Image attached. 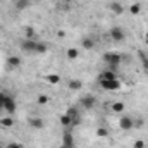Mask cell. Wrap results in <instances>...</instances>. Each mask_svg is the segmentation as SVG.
I'll return each instance as SVG.
<instances>
[{"mask_svg":"<svg viewBox=\"0 0 148 148\" xmlns=\"http://www.w3.org/2000/svg\"><path fill=\"white\" fill-rule=\"evenodd\" d=\"M121 59H122V55L117 53V52H107V53L103 55V60L107 62V66L110 67L112 71H117V67H119V64H121Z\"/></svg>","mask_w":148,"mask_h":148,"instance_id":"obj_1","label":"cell"},{"mask_svg":"<svg viewBox=\"0 0 148 148\" xmlns=\"http://www.w3.org/2000/svg\"><path fill=\"white\" fill-rule=\"evenodd\" d=\"M100 83V86L105 90V91H117V90H121V81L119 79H102V81H98Z\"/></svg>","mask_w":148,"mask_h":148,"instance_id":"obj_2","label":"cell"},{"mask_svg":"<svg viewBox=\"0 0 148 148\" xmlns=\"http://www.w3.org/2000/svg\"><path fill=\"white\" fill-rule=\"evenodd\" d=\"M16 109H17L16 100H14L10 95L5 93V98H3V110H5V114H7V115H12V114L16 112Z\"/></svg>","mask_w":148,"mask_h":148,"instance_id":"obj_3","label":"cell"},{"mask_svg":"<svg viewBox=\"0 0 148 148\" xmlns=\"http://www.w3.org/2000/svg\"><path fill=\"white\" fill-rule=\"evenodd\" d=\"M119 127H121L122 131H131V129L134 127L133 117H131V115H122V117L119 119Z\"/></svg>","mask_w":148,"mask_h":148,"instance_id":"obj_4","label":"cell"},{"mask_svg":"<svg viewBox=\"0 0 148 148\" xmlns=\"http://www.w3.org/2000/svg\"><path fill=\"white\" fill-rule=\"evenodd\" d=\"M36 40H23L21 41V48H23V52H28V53H31V52H35L36 50Z\"/></svg>","mask_w":148,"mask_h":148,"instance_id":"obj_5","label":"cell"},{"mask_svg":"<svg viewBox=\"0 0 148 148\" xmlns=\"http://www.w3.org/2000/svg\"><path fill=\"white\" fill-rule=\"evenodd\" d=\"M110 38L115 41V43H121V41H124V31H122V28H119V26H115V28H112L110 29Z\"/></svg>","mask_w":148,"mask_h":148,"instance_id":"obj_6","label":"cell"},{"mask_svg":"<svg viewBox=\"0 0 148 148\" xmlns=\"http://www.w3.org/2000/svg\"><path fill=\"white\" fill-rule=\"evenodd\" d=\"M95 103H97V98H95L93 95H86V97L81 98V105H83L86 110H91V109L95 107Z\"/></svg>","mask_w":148,"mask_h":148,"instance_id":"obj_7","label":"cell"},{"mask_svg":"<svg viewBox=\"0 0 148 148\" xmlns=\"http://www.w3.org/2000/svg\"><path fill=\"white\" fill-rule=\"evenodd\" d=\"M5 64H7L9 69H19L21 67V59L17 55H10V57L5 59Z\"/></svg>","mask_w":148,"mask_h":148,"instance_id":"obj_8","label":"cell"},{"mask_svg":"<svg viewBox=\"0 0 148 148\" xmlns=\"http://www.w3.org/2000/svg\"><path fill=\"white\" fill-rule=\"evenodd\" d=\"M62 145L67 148H74V136L71 131H66L64 136H62Z\"/></svg>","mask_w":148,"mask_h":148,"instance_id":"obj_9","label":"cell"},{"mask_svg":"<svg viewBox=\"0 0 148 148\" xmlns=\"http://www.w3.org/2000/svg\"><path fill=\"white\" fill-rule=\"evenodd\" d=\"M29 126L33 127V129H43L45 127V122H43V119H40V117H31L29 119Z\"/></svg>","mask_w":148,"mask_h":148,"instance_id":"obj_10","label":"cell"},{"mask_svg":"<svg viewBox=\"0 0 148 148\" xmlns=\"http://www.w3.org/2000/svg\"><path fill=\"white\" fill-rule=\"evenodd\" d=\"M102 79H117V74H115V71H112V69H109V71H103V73L98 76V81H102Z\"/></svg>","mask_w":148,"mask_h":148,"instance_id":"obj_11","label":"cell"},{"mask_svg":"<svg viewBox=\"0 0 148 148\" xmlns=\"http://www.w3.org/2000/svg\"><path fill=\"white\" fill-rule=\"evenodd\" d=\"M81 47H83L84 50H91V48H95V40H93V38H83Z\"/></svg>","mask_w":148,"mask_h":148,"instance_id":"obj_12","label":"cell"},{"mask_svg":"<svg viewBox=\"0 0 148 148\" xmlns=\"http://www.w3.org/2000/svg\"><path fill=\"white\" fill-rule=\"evenodd\" d=\"M45 81H47L48 84H59V83H60V76H59V74H47V76H45Z\"/></svg>","mask_w":148,"mask_h":148,"instance_id":"obj_13","label":"cell"},{"mask_svg":"<svg viewBox=\"0 0 148 148\" xmlns=\"http://www.w3.org/2000/svg\"><path fill=\"white\" fill-rule=\"evenodd\" d=\"M0 126H2V127H12V126H14V119H12L10 115H5V117L0 119Z\"/></svg>","mask_w":148,"mask_h":148,"instance_id":"obj_14","label":"cell"},{"mask_svg":"<svg viewBox=\"0 0 148 148\" xmlns=\"http://www.w3.org/2000/svg\"><path fill=\"white\" fill-rule=\"evenodd\" d=\"M31 5V0H16V9L17 10H26Z\"/></svg>","mask_w":148,"mask_h":148,"instance_id":"obj_15","label":"cell"},{"mask_svg":"<svg viewBox=\"0 0 148 148\" xmlns=\"http://www.w3.org/2000/svg\"><path fill=\"white\" fill-rule=\"evenodd\" d=\"M67 86H69V90H71V91H77V90H81V88H83V83H81L79 79H71Z\"/></svg>","mask_w":148,"mask_h":148,"instance_id":"obj_16","label":"cell"},{"mask_svg":"<svg viewBox=\"0 0 148 148\" xmlns=\"http://www.w3.org/2000/svg\"><path fill=\"white\" fill-rule=\"evenodd\" d=\"M110 10L114 12V14H117V16H121L122 12H124V7L119 3V2H114V3H110Z\"/></svg>","mask_w":148,"mask_h":148,"instance_id":"obj_17","label":"cell"},{"mask_svg":"<svg viewBox=\"0 0 148 148\" xmlns=\"http://www.w3.org/2000/svg\"><path fill=\"white\" fill-rule=\"evenodd\" d=\"M129 12H131L133 16H138V14L141 12V3H138V2L131 3V5H129Z\"/></svg>","mask_w":148,"mask_h":148,"instance_id":"obj_18","label":"cell"},{"mask_svg":"<svg viewBox=\"0 0 148 148\" xmlns=\"http://www.w3.org/2000/svg\"><path fill=\"white\" fill-rule=\"evenodd\" d=\"M66 55H67V59H69V60H76V59L79 57V52H77V48H67Z\"/></svg>","mask_w":148,"mask_h":148,"instance_id":"obj_19","label":"cell"},{"mask_svg":"<svg viewBox=\"0 0 148 148\" xmlns=\"http://www.w3.org/2000/svg\"><path fill=\"white\" fill-rule=\"evenodd\" d=\"M124 109H126V107H124L122 102H114V103H112V110L115 112V114H122Z\"/></svg>","mask_w":148,"mask_h":148,"instance_id":"obj_20","label":"cell"},{"mask_svg":"<svg viewBox=\"0 0 148 148\" xmlns=\"http://www.w3.org/2000/svg\"><path fill=\"white\" fill-rule=\"evenodd\" d=\"M71 119H76V117H81V114H79V109L77 107H69L67 109V112H66Z\"/></svg>","mask_w":148,"mask_h":148,"instance_id":"obj_21","label":"cell"},{"mask_svg":"<svg viewBox=\"0 0 148 148\" xmlns=\"http://www.w3.org/2000/svg\"><path fill=\"white\" fill-rule=\"evenodd\" d=\"M48 102H50V97L48 95H38V98H36L38 105H47Z\"/></svg>","mask_w":148,"mask_h":148,"instance_id":"obj_22","label":"cell"},{"mask_svg":"<svg viewBox=\"0 0 148 148\" xmlns=\"http://www.w3.org/2000/svg\"><path fill=\"white\" fill-rule=\"evenodd\" d=\"M60 124H62L64 127H71V117H69L67 114L60 115Z\"/></svg>","mask_w":148,"mask_h":148,"instance_id":"obj_23","label":"cell"},{"mask_svg":"<svg viewBox=\"0 0 148 148\" xmlns=\"http://www.w3.org/2000/svg\"><path fill=\"white\" fill-rule=\"evenodd\" d=\"M97 136L98 138H107L109 136V129L107 127H98L97 129Z\"/></svg>","mask_w":148,"mask_h":148,"instance_id":"obj_24","label":"cell"},{"mask_svg":"<svg viewBox=\"0 0 148 148\" xmlns=\"http://www.w3.org/2000/svg\"><path fill=\"white\" fill-rule=\"evenodd\" d=\"M47 50H48V47H47V43H36V53H47Z\"/></svg>","mask_w":148,"mask_h":148,"instance_id":"obj_25","label":"cell"},{"mask_svg":"<svg viewBox=\"0 0 148 148\" xmlns=\"http://www.w3.org/2000/svg\"><path fill=\"white\" fill-rule=\"evenodd\" d=\"M24 31H26V38H28V40H35V31H33V28H26Z\"/></svg>","mask_w":148,"mask_h":148,"instance_id":"obj_26","label":"cell"},{"mask_svg":"<svg viewBox=\"0 0 148 148\" xmlns=\"http://www.w3.org/2000/svg\"><path fill=\"white\" fill-rule=\"evenodd\" d=\"M81 124V117H76V119H71V127H77Z\"/></svg>","mask_w":148,"mask_h":148,"instance_id":"obj_27","label":"cell"},{"mask_svg":"<svg viewBox=\"0 0 148 148\" xmlns=\"http://www.w3.org/2000/svg\"><path fill=\"white\" fill-rule=\"evenodd\" d=\"M133 148H145V141H143V140H136Z\"/></svg>","mask_w":148,"mask_h":148,"instance_id":"obj_28","label":"cell"},{"mask_svg":"<svg viewBox=\"0 0 148 148\" xmlns=\"http://www.w3.org/2000/svg\"><path fill=\"white\" fill-rule=\"evenodd\" d=\"M141 62H143V67L148 69V57L147 55H143V53H141Z\"/></svg>","mask_w":148,"mask_h":148,"instance_id":"obj_29","label":"cell"},{"mask_svg":"<svg viewBox=\"0 0 148 148\" xmlns=\"http://www.w3.org/2000/svg\"><path fill=\"white\" fill-rule=\"evenodd\" d=\"M7 148H24V147H23L21 143H9V145H7Z\"/></svg>","mask_w":148,"mask_h":148,"instance_id":"obj_30","label":"cell"},{"mask_svg":"<svg viewBox=\"0 0 148 148\" xmlns=\"http://www.w3.org/2000/svg\"><path fill=\"white\" fill-rule=\"evenodd\" d=\"M3 98H5V93H0V110H3Z\"/></svg>","mask_w":148,"mask_h":148,"instance_id":"obj_31","label":"cell"},{"mask_svg":"<svg viewBox=\"0 0 148 148\" xmlns=\"http://www.w3.org/2000/svg\"><path fill=\"white\" fill-rule=\"evenodd\" d=\"M145 43L148 45V31H147V35H145Z\"/></svg>","mask_w":148,"mask_h":148,"instance_id":"obj_32","label":"cell"},{"mask_svg":"<svg viewBox=\"0 0 148 148\" xmlns=\"http://www.w3.org/2000/svg\"><path fill=\"white\" fill-rule=\"evenodd\" d=\"M64 2H67V3H69V2H73V0H64Z\"/></svg>","mask_w":148,"mask_h":148,"instance_id":"obj_33","label":"cell"},{"mask_svg":"<svg viewBox=\"0 0 148 148\" xmlns=\"http://www.w3.org/2000/svg\"><path fill=\"white\" fill-rule=\"evenodd\" d=\"M60 148H67V147H64V145H60Z\"/></svg>","mask_w":148,"mask_h":148,"instance_id":"obj_34","label":"cell"},{"mask_svg":"<svg viewBox=\"0 0 148 148\" xmlns=\"http://www.w3.org/2000/svg\"><path fill=\"white\" fill-rule=\"evenodd\" d=\"M0 148H3V147H0Z\"/></svg>","mask_w":148,"mask_h":148,"instance_id":"obj_35","label":"cell"}]
</instances>
